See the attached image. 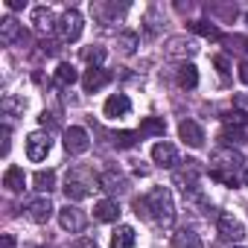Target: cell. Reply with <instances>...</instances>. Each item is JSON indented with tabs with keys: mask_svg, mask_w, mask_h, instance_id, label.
<instances>
[{
	"mask_svg": "<svg viewBox=\"0 0 248 248\" xmlns=\"http://www.w3.org/2000/svg\"><path fill=\"white\" fill-rule=\"evenodd\" d=\"M245 158H242V152L239 149H233V146H219L213 155H210V178L213 181H222L225 187H239V181H242V170H245Z\"/></svg>",
	"mask_w": 248,
	"mask_h": 248,
	"instance_id": "obj_1",
	"label": "cell"
},
{
	"mask_svg": "<svg viewBox=\"0 0 248 248\" xmlns=\"http://www.w3.org/2000/svg\"><path fill=\"white\" fill-rule=\"evenodd\" d=\"M93 190H99V175H93V170L76 164L67 170V178H64V196L73 199V202H82L88 196H93Z\"/></svg>",
	"mask_w": 248,
	"mask_h": 248,
	"instance_id": "obj_2",
	"label": "cell"
},
{
	"mask_svg": "<svg viewBox=\"0 0 248 248\" xmlns=\"http://www.w3.org/2000/svg\"><path fill=\"white\" fill-rule=\"evenodd\" d=\"M146 202H149V216H152L161 228H170V225L175 222V202H172V193H170L167 187H155V190L146 196Z\"/></svg>",
	"mask_w": 248,
	"mask_h": 248,
	"instance_id": "obj_3",
	"label": "cell"
},
{
	"mask_svg": "<svg viewBox=\"0 0 248 248\" xmlns=\"http://www.w3.org/2000/svg\"><path fill=\"white\" fill-rule=\"evenodd\" d=\"M199 178H202V164H199V161H184L181 170H175V184L181 187L184 199H187V196H190V199H202V193H199Z\"/></svg>",
	"mask_w": 248,
	"mask_h": 248,
	"instance_id": "obj_4",
	"label": "cell"
},
{
	"mask_svg": "<svg viewBox=\"0 0 248 248\" xmlns=\"http://www.w3.org/2000/svg\"><path fill=\"white\" fill-rule=\"evenodd\" d=\"M82 27H85V21H82V12H79V9H67V12L59 18V27H56V32H59V41H64V44H73V41L82 35Z\"/></svg>",
	"mask_w": 248,
	"mask_h": 248,
	"instance_id": "obj_5",
	"label": "cell"
},
{
	"mask_svg": "<svg viewBox=\"0 0 248 248\" xmlns=\"http://www.w3.org/2000/svg\"><path fill=\"white\" fill-rule=\"evenodd\" d=\"M216 231H219V236L228 239V242H239V239L245 236V225H242L233 213H219V216H216Z\"/></svg>",
	"mask_w": 248,
	"mask_h": 248,
	"instance_id": "obj_6",
	"label": "cell"
},
{
	"mask_svg": "<svg viewBox=\"0 0 248 248\" xmlns=\"http://www.w3.org/2000/svg\"><path fill=\"white\" fill-rule=\"evenodd\" d=\"M196 41L187 38V35H172L167 41V59H175V62H184V59H193L196 56Z\"/></svg>",
	"mask_w": 248,
	"mask_h": 248,
	"instance_id": "obj_7",
	"label": "cell"
},
{
	"mask_svg": "<svg viewBox=\"0 0 248 248\" xmlns=\"http://www.w3.org/2000/svg\"><path fill=\"white\" fill-rule=\"evenodd\" d=\"M50 149H53V140H50V135L47 132H32L30 138H27V158L30 161H44L47 155H50Z\"/></svg>",
	"mask_w": 248,
	"mask_h": 248,
	"instance_id": "obj_8",
	"label": "cell"
},
{
	"mask_svg": "<svg viewBox=\"0 0 248 248\" xmlns=\"http://www.w3.org/2000/svg\"><path fill=\"white\" fill-rule=\"evenodd\" d=\"M64 149H67V155H82V152H88V149H91V138H88V132L79 129V126L64 129Z\"/></svg>",
	"mask_w": 248,
	"mask_h": 248,
	"instance_id": "obj_9",
	"label": "cell"
},
{
	"mask_svg": "<svg viewBox=\"0 0 248 248\" xmlns=\"http://www.w3.org/2000/svg\"><path fill=\"white\" fill-rule=\"evenodd\" d=\"M99 190H105L111 196H123V193L129 190V178L123 175V172H117V170H105L99 175Z\"/></svg>",
	"mask_w": 248,
	"mask_h": 248,
	"instance_id": "obj_10",
	"label": "cell"
},
{
	"mask_svg": "<svg viewBox=\"0 0 248 248\" xmlns=\"http://www.w3.org/2000/svg\"><path fill=\"white\" fill-rule=\"evenodd\" d=\"M59 225H62L64 231H70V233H79V231L88 225L85 210H79V207H73V204L62 207V210H59Z\"/></svg>",
	"mask_w": 248,
	"mask_h": 248,
	"instance_id": "obj_11",
	"label": "cell"
},
{
	"mask_svg": "<svg viewBox=\"0 0 248 248\" xmlns=\"http://www.w3.org/2000/svg\"><path fill=\"white\" fill-rule=\"evenodd\" d=\"M178 138H181L187 146H193V149H202V146H204V129L199 126L196 120H181Z\"/></svg>",
	"mask_w": 248,
	"mask_h": 248,
	"instance_id": "obj_12",
	"label": "cell"
},
{
	"mask_svg": "<svg viewBox=\"0 0 248 248\" xmlns=\"http://www.w3.org/2000/svg\"><path fill=\"white\" fill-rule=\"evenodd\" d=\"M56 27H59V21H56V15H53V9H47V6H38V9H32V30L38 32V35H50V32H56Z\"/></svg>",
	"mask_w": 248,
	"mask_h": 248,
	"instance_id": "obj_13",
	"label": "cell"
},
{
	"mask_svg": "<svg viewBox=\"0 0 248 248\" xmlns=\"http://www.w3.org/2000/svg\"><path fill=\"white\" fill-rule=\"evenodd\" d=\"M152 161H155L158 167H167V170H172L175 164H181V161H178L175 146H172V143H167V140H161V143H155V146H152Z\"/></svg>",
	"mask_w": 248,
	"mask_h": 248,
	"instance_id": "obj_14",
	"label": "cell"
},
{
	"mask_svg": "<svg viewBox=\"0 0 248 248\" xmlns=\"http://www.w3.org/2000/svg\"><path fill=\"white\" fill-rule=\"evenodd\" d=\"M27 216H30L35 225L50 222V216H53V204H50V199H47V196L32 199V202H30V207H27Z\"/></svg>",
	"mask_w": 248,
	"mask_h": 248,
	"instance_id": "obj_15",
	"label": "cell"
},
{
	"mask_svg": "<svg viewBox=\"0 0 248 248\" xmlns=\"http://www.w3.org/2000/svg\"><path fill=\"white\" fill-rule=\"evenodd\" d=\"M108 82H111V73L102 70V67H93V70H88V73L82 76V88H85V93H93V91L105 88Z\"/></svg>",
	"mask_w": 248,
	"mask_h": 248,
	"instance_id": "obj_16",
	"label": "cell"
},
{
	"mask_svg": "<svg viewBox=\"0 0 248 248\" xmlns=\"http://www.w3.org/2000/svg\"><path fill=\"white\" fill-rule=\"evenodd\" d=\"M102 111H105V117H126L132 111V102H129L126 93H114V96L105 99V108Z\"/></svg>",
	"mask_w": 248,
	"mask_h": 248,
	"instance_id": "obj_17",
	"label": "cell"
},
{
	"mask_svg": "<svg viewBox=\"0 0 248 248\" xmlns=\"http://www.w3.org/2000/svg\"><path fill=\"white\" fill-rule=\"evenodd\" d=\"M91 12L99 24H111L114 18H120L126 12V6H117V3H91Z\"/></svg>",
	"mask_w": 248,
	"mask_h": 248,
	"instance_id": "obj_18",
	"label": "cell"
},
{
	"mask_svg": "<svg viewBox=\"0 0 248 248\" xmlns=\"http://www.w3.org/2000/svg\"><path fill=\"white\" fill-rule=\"evenodd\" d=\"M21 35H24V32H21V24H18L12 15H6L3 21H0V41H3L6 47H12L15 41H21Z\"/></svg>",
	"mask_w": 248,
	"mask_h": 248,
	"instance_id": "obj_19",
	"label": "cell"
},
{
	"mask_svg": "<svg viewBox=\"0 0 248 248\" xmlns=\"http://www.w3.org/2000/svg\"><path fill=\"white\" fill-rule=\"evenodd\" d=\"M93 216H96V222H117V219H120V204H117V199H102V202H96Z\"/></svg>",
	"mask_w": 248,
	"mask_h": 248,
	"instance_id": "obj_20",
	"label": "cell"
},
{
	"mask_svg": "<svg viewBox=\"0 0 248 248\" xmlns=\"http://www.w3.org/2000/svg\"><path fill=\"white\" fill-rule=\"evenodd\" d=\"M172 248H202V239L193 228H181L172 233Z\"/></svg>",
	"mask_w": 248,
	"mask_h": 248,
	"instance_id": "obj_21",
	"label": "cell"
},
{
	"mask_svg": "<svg viewBox=\"0 0 248 248\" xmlns=\"http://www.w3.org/2000/svg\"><path fill=\"white\" fill-rule=\"evenodd\" d=\"M164 132H167L164 117H146L140 123V138H164Z\"/></svg>",
	"mask_w": 248,
	"mask_h": 248,
	"instance_id": "obj_22",
	"label": "cell"
},
{
	"mask_svg": "<svg viewBox=\"0 0 248 248\" xmlns=\"http://www.w3.org/2000/svg\"><path fill=\"white\" fill-rule=\"evenodd\" d=\"M24 170L21 167H9L6 172H3V187L9 190V193H24Z\"/></svg>",
	"mask_w": 248,
	"mask_h": 248,
	"instance_id": "obj_23",
	"label": "cell"
},
{
	"mask_svg": "<svg viewBox=\"0 0 248 248\" xmlns=\"http://www.w3.org/2000/svg\"><path fill=\"white\" fill-rule=\"evenodd\" d=\"M32 184H35L38 193L50 196V193L56 190V172H53V170H38V172L32 175Z\"/></svg>",
	"mask_w": 248,
	"mask_h": 248,
	"instance_id": "obj_24",
	"label": "cell"
},
{
	"mask_svg": "<svg viewBox=\"0 0 248 248\" xmlns=\"http://www.w3.org/2000/svg\"><path fill=\"white\" fill-rule=\"evenodd\" d=\"M76 79H79V76H76L73 64H67V62H62V64L56 67V73H53V82H56V88H70Z\"/></svg>",
	"mask_w": 248,
	"mask_h": 248,
	"instance_id": "obj_25",
	"label": "cell"
},
{
	"mask_svg": "<svg viewBox=\"0 0 248 248\" xmlns=\"http://www.w3.org/2000/svg\"><path fill=\"white\" fill-rule=\"evenodd\" d=\"M222 123H225V129H245L248 126V111H239V108H231L222 114Z\"/></svg>",
	"mask_w": 248,
	"mask_h": 248,
	"instance_id": "obj_26",
	"label": "cell"
},
{
	"mask_svg": "<svg viewBox=\"0 0 248 248\" xmlns=\"http://www.w3.org/2000/svg\"><path fill=\"white\" fill-rule=\"evenodd\" d=\"M132 245H135V228L120 225L111 236V248H132Z\"/></svg>",
	"mask_w": 248,
	"mask_h": 248,
	"instance_id": "obj_27",
	"label": "cell"
},
{
	"mask_svg": "<svg viewBox=\"0 0 248 248\" xmlns=\"http://www.w3.org/2000/svg\"><path fill=\"white\" fill-rule=\"evenodd\" d=\"M175 79H178V85H181L184 91H193V88L199 85V70H196V64H181Z\"/></svg>",
	"mask_w": 248,
	"mask_h": 248,
	"instance_id": "obj_28",
	"label": "cell"
},
{
	"mask_svg": "<svg viewBox=\"0 0 248 248\" xmlns=\"http://www.w3.org/2000/svg\"><path fill=\"white\" fill-rule=\"evenodd\" d=\"M82 62L91 64V70H93V67H102V62H105V47H99V44L82 47Z\"/></svg>",
	"mask_w": 248,
	"mask_h": 248,
	"instance_id": "obj_29",
	"label": "cell"
},
{
	"mask_svg": "<svg viewBox=\"0 0 248 248\" xmlns=\"http://www.w3.org/2000/svg\"><path fill=\"white\" fill-rule=\"evenodd\" d=\"M190 30H193V32H199L202 38L222 41V32H219V27H216V24H207V21H193V24H190Z\"/></svg>",
	"mask_w": 248,
	"mask_h": 248,
	"instance_id": "obj_30",
	"label": "cell"
},
{
	"mask_svg": "<svg viewBox=\"0 0 248 248\" xmlns=\"http://www.w3.org/2000/svg\"><path fill=\"white\" fill-rule=\"evenodd\" d=\"M138 44H140V38H138L135 32H120V35H117V47L126 53V56H132V53L138 50Z\"/></svg>",
	"mask_w": 248,
	"mask_h": 248,
	"instance_id": "obj_31",
	"label": "cell"
},
{
	"mask_svg": "<svg viewBox=\"0 0 248 248\" xmlns=\"http://www.w3.org/2000/svg\"><path fill=\"white\" fill-rule=\"evenodd\" d=\"M138 140H140V132H117L114 135V146H120V149H129Z\"/></svg>",
	"mask_w": 248,
	"mask_h": 248,
	"instance_id": "obj_32",
	"label": "cell"
},
{
	"mask_svg": "<svg viewBox=\"0 0 248 248\" xmlns=\"http://www.w3.org/2000/svg\"><path fill=\"white\" fill-rule=\"evenodd\" d=\"M0 108H3V114H21L24 108H27V102L24 99H18V96H3V102H0Z\"/></svg>",
	"mask_w": 248,
	"mask_h": 248,
	"instance_id": "obj_33",
	"label": "cell"
},
{
	"mask_svg": "<svg viewBox=\"0 0 248 248\" xmlns=\"http://www.w3.org/2000/svg\"><path fill=\"white\" fill-rule=\"evenodd\" d=\"M219 140H222L225 146H233V143H242V140H245V135H242L239 129H225V132L219 135Z\"/></svg>",
	"mask_w": 248,
	"mask_h": 248,
	"instance_id": "obj_34",
	"label": "cell"
},
{
	"mask_svg": "<svg viewBox=\"0 0 248 248\" xmlns=\"http://www.w3.org/2000/svg\"><path fill=\"white\" fill-rule=\"evenodd\" d=\"M38 120H41V126H44V129H53V126H59V117H56L53 111H44Z\"/></svg>",
	"mask_w": 248,
	"mask_h": 248,
	"instance_id": "obj_35",
	"label": "cell"
},
{
	"mask_svg": "<svg viewBox=\"0 0 248 248\" xmlns=\"http://www.w3.org/2000/svg\"><path fill=\"white\" fill-rule=\"evenodd\" d=\"M213 64H216V67H219V70H222V76H225V79H228V70H231V62H228V59H225V56H216V59H213Z\"/></svg>",
	"mask_w": 248,
	"mask_h": 248,
	"instance_id": "obj_36",
	"label": "cell"
},
{
	"mask_svg": "<svg viewBox=\"0 0 248 248\" xmlns=\"http://www.w3.org/2000/svg\"><path fill=\"white\" fill-rule=\"evenodd\" d=\"M12 132H9V126H3V149H0V152H3V155H9V146H12Z\"/></svg>",
	"mask_w": 248,
	"mask_h": 248,
	"instance_id": "obj_37",
	"label": "cell"
},
{
	"mask_svg": "<svg viewBox=\"0 0 248 248\" xmlns=\"http://www.w3.org/2000/svg\"><path fill=\"white\" fill-rule=\"evenodd\" d=\"M239 79L248 85V62H242V64H239Z\"/></svg>",
	"mask_w": 248,
	"mask_h": 248,
	"instance_id": "obj_38",
	"label": "cell"
},
{
	"mask_svg": "<svg viewBox=\"0 0 248 248\" xmlns=\"http://www.w3.org/2000/svg\"><path fill=\"white\" fill-rule=\"evenodd\" d=\"M6 6L15 12V9H24V0H6Z\"/></svg>",
	"mask_w": 248,
	"mask_h": 248,
	"instance_id": "obj_39",
	"label": "cell"
},
{
	"mask_svg": "<svg viewBox=\"0 0 248 248\" xmlns=\"http://www.w3.org/2000/svg\"><path fill=\"white\" fill-rule=\"evenodd\" d=\"M76 248H99V245H96V242H93V239H82V242H79V245H76Z\"/></svg>",
	"mask_w": 248,
	"mask_h": 248,
	"instance_id": "obj_40",
	"label": "cell"
},
{
	"mask_svg": "<svg viewBox=\"0 0 248 248\" xmlns=\"http://www.w3.org/2000/svg\"><path fill=\"white\" fill-rule=\"evenodd\" d=\"M242 184H248V164H245V170H242Z\"/></svg>",
	"mask_w": 248,
	"mask_h": 248,
	"instance_id": "obj_41",
	"label": "cell"
},
{
	"mask_svg": "<svg viewBox=\"0 0 248 248\" xmlns=\"http://www.w3.org/2000/svg\"><path fill=\"white\" fill-rule=\"evenodd\" d=\"M38 248H56V245H38Z\"/></svg>",
	"mask_w": 248,
	"mask_h": 248,
	"instance_id": "obj_42",
	"label": "cell"
},
{
	"mask_svg": "<svg viewBox=\"0 0 248 248\" xmlns=\"http://www.w3.org/2000/svg\"><path fill=\"white\" fill-rule=\"evenodd\" d=\"M236 248H239V245H236Z\"/></svg>",
	"mask_w": 248,
	"mask_h": 248,
	"instance_id": "obj_43",
	"label": "cell"
}]
</instances>
